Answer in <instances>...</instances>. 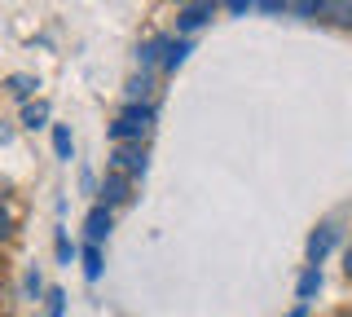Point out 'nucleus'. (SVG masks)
<instances>
[{"label": "nucleus", "instance_id": "obj_12", "mask_svg": "<svg viewBox=\"0 0 352 317\" xmlns=\"http://www.w3.org/2000/svg\"><path fill=\"white\" fill-rule=\"evenodd\" d=\"M150 93H154V75L150 71H141V75L128 80V102H150Z\"/></svg>", "mask_w": 352, "mask_h": 317}, {"label": "nucleus", "instance_id": "obj_16", "mask_svg": "<svg viewBox=\"0 0 352 317\" xmlns=\"http://www.w3.org/2000/svg\"><path fill=\"white\" fill-rule=\"evenodd\" d=\"M22 295H27V300H40V295H44V273L36 265H31L27 278H22Z\"/></svg>", "mask_w": 352, "mask_h": 317}, {"label": "nucleus", "instance_id": "obj_14", "mask_svg": "<svg viewBox=\"0 0 352 317\" xmlns=\"http://www.w3.org/2000/svg\"><path fill=\"white\" fill-rule=\"evenodd\" d=\"M22 124H27V128H44V124H49V102H27V106H22Z\"/></svg>", "mask_w": 352, "mask_h": 317}, {"label": "nucleus", "instance_id": "obj_7", "mask_svg": "<svg viewBox=\"0 0 352 317\" xmlns=\"http://www.w3.org/2000/svg\"><path fill=\"white\" fill-rule=\"evenodd\" d=\"M322 287H326V278H322V265H304L300 282H295V300H300V304H313L317 295H322Z\"/></svg>", "mask_w": 352, "mask_h": 317}, {"label": "nucleus", "instance_id": "obj_22", "mask_svg": "<svg viewBox=\"0 0 352 317\" xmlns=\"http://www.w3.org/2000/svg\"><path fill=\"white\" fill-rule=\"evenodd\" d=\"M44 300H49V317H62V309H66V291L53 287L49 295H44Z\"/></svg>", "mask_w": 352, "mask_h": 317}, {"label": "nucleus", "instance_id": "obj_9", "mask_svg": "<svg viewBox=\"0 0 352 317\" xmlns=\"http://www.w3.org/2000/svg\"><path fill=\"white\" fill-rule=\"evenodd\" d=\"M322 23L339 27V31H352V0H326V14Z\"/></svg>", "mask_w": 352, "mask_h": 317}, {"label": "nucleus", "instance_id": "obj_28", "mask_svg": "<svg viewBox=\"0 0 352 317\" xmlns=\"http://www.w3.org/2000/svg\"><path fill=\"white\" fill-rule=\"evenodd\" d=\"M181 5H185V0H181Z\"/></svg>", "mask_w": 352, "mask_h": 317}, {"label": "nucleus", "instance_id": "obj_21", "mask_svg": "<svg viewBox=\"0 0 352 317\" xmlns=\"http://www.w3.org/2000/svg\"><path fill=\"white\" fill-rule=\"evenodd\" d=\"M220 9H225V14H234V18H242V14H251V9H256V0H220Z\"/></svg>", "mask_w": 352, "mask_h": 317}, {"label": "nucleus", "instance_id": "obj_4", "mask_svg": "<svg viewBox=\"0 0 352 317\" xmlns=\"http://www.w3.org/2000/svg\"><path fill=\"white\" fill-rule=\"evenodd\" d=\"M132 199V177L128 172H110V177L97 185V203H106L110 212H115L119 203H128Z\"/></svg>", "mask_w": 352, "mask_h": 317}, {"label": "nucleus", "instance_id": "obj_8", "mask_svg": "<svg viewBox=\"0 0 352 317\" xmlns=\"http://www.w3.org/2000/svg\"><path fill=\"white\" fill-rule=\"evenodd\" d=\"M194 53V40L190 36H176V40H168V49H163V62H159V71H176V67H185V58Z\"/></svg>", "mask_w": 352, "mask_h": 317}, {"label": "nucleus", "instance_id": "obj_17", "mask_svg": "<svg viewBox=\"0 0 352 317\" xmlns=\"http://www.w3.org/2000/svg\"><path fill=\"white\" fill-rule=\"evenodd\" d=\"M36 89H40V84L31 80V75H9V93H14L18 102H27V97L36 93Z\"/></svg>", "mask_w": 352, "mask_h": 317}, {"label": "nucleus", "instance_id": "obj_11", "mask_svg": "<svg viewBox=\"0 0 352 317\" xmlns=\"http://www.w3.org/2000/svg\"><path fill=\"white\" fill-rule=\"evenodd\" d=\"M80 260H84V278H88V282H97V278H102V265H106V256H102V243H84Z\"/></svg>", "mask_w": 352, "mask_h": 317}, {"label": "nucleus", "instance_id": "obj_29", "mask_svg": "<svg viewBox=\"0 0 352 317\" xmlns=\"http://www.w3.org/2000/svg\"><path fill=\"white\" fill-rule=\"evenodd\" d=\"M0 317H5V313H0Z\"/></svg>", "mask_w": 352, "mask_h": 317}, {"label": "nucleus", "instance_id": "obj_23", "mask_svg": "<svg viewBox=\"0 0 352 317\" xmlns=\"http://www.w3.org/2000/svg\"><path fill=\"white\" fill-rule=\"evenodd\" d=\"M80 190H84V194H97V177H93V172H88V168L80 172Z\"/></svg>", "mask_w": 352, "mask_h": 317}, {"label": "nucleus", "instance_id": "obj_1", "mask_svg": "<svg viewBox=\"0 0 352 317\" xmlns=\"http://www.w3.org/2000/svg\"><path fill=\"white\" fill-rule=\"evenodd\" d=\"M150 124H154V106H150V102H128L106 133H110V141H115V146H119V141H146Z\"/></svg>", "mask_w": 352, "mask_h": 317}, {"label": "nucleus", "instance_id": "obj_2", "mask_svg": "<svg viewBox=\"0 0 352 317\" xmlns=\"http://www.w3.org/2000/svg\"><path fill=\"white\" fill-rule=\"evenodd\" d=\"M146 141H119L110 150V172H128V177H141L146 172Z\"/></svg>", "mask_w": 352, "mask_h": 317}, {"label": "nucleus", "instance_id": "obj_24", "mask_svg": "<svg viewBox=\"0 0 352 317\" xmlns=\"http://www.w3.org/2000/svg\"><path fill=\"white\" fill-rule=\"evenodd\" d=\"M344 278H348V282H352V243H348V247H344Z\"/></svg>", "mask_w": 352, "mask_h": 317}, {"label": "nucleus", "instance_id": "obj_19", "mask_svg": "<svg viewBox=\"0 0 352 317\" xmlns=\"http://www.w3.org/2000/svg\"><path fill=\"white\" fill-rule=\"evenodd\" d=\"M256 9L269 14V18H278V14H291V0H256Z\"/></svg>", "mask_w": 352, "mask_h": 317}, {"label": "nucleus", "instance_id": "obj_6", "mask_svg": "<svg viewBox=\"0 0 352 317\" xmlns=\"http://www.w3.org/2000/svg\"><path fill=\"white\" fill-rule=\"evenodd\" d=\"M110 229H115V212H110L106 203H93V207H88V216H84V234H88V243H106Z\"/></svg>", "mask_w": 352, "mask_h": 317}, {"label": "nucleus", "instance_id": "obj_25", "mask_svg": "<svg viewBox=\"0 0 352 317\" xmlns=\"http://www.w3.org/2000/svg\"><path fill=\"white\" fill-rule=\"evenodd\" d=\"M286 317H308V304H295V309L286 313Z\"/></svg>", "mask_w": 352, "mask_h": 317}, {"label": "nucleus", "instance_id": "obj_13", "mask_svg": "<svg viewBox=\"0 0 352 317\" xmlns=\"http://www.w3.org/2000/svg\"><path fill=\"white\" fill-rule=\"evenodd\" d=\"M291 14L304 18V23H317L326 14V0H291Z\"/></svg>", "mask_w": 352, "mask_h": 317}, {"label": "nucleus", "instance_id": "obj_10", "mask_svg": "<svg viewBox=\"0 0 352 317\" xmlns=\"http://www.w3.org/2000/svg\"><path fill=\"white\" fill-rule=\"evenodd\" d=\"M163 49H168V36H150L146 45L137 49V62H141V67H146V71H154V67H159V62H163Z\"/></svg>", "mask_w": 352, "mask_h": 317}, {"label": "nucleus", "instance_id": "obj_5", "mask_svg": "<svg viewBox=\"0 0 352 317\" xmlns=\"http://www.w3.org/2000/svg\"><path fill=\"white\" fill-rule=\"evenodd\" d=\"M335 243H339V229L330 225V221H326V225H317L313 234H308V247H304V251H308V265H322L330 251H335Z\"/></svg>", "mask_w": 352, "mask_h": 317}, {"label": "nucleus", "instance_id": "obj_3", "mask_svg": "<svg viewBox=\"0 0 352 317\" xmlns=\"http://www.w3.org/2000/svg\"><path fill=\"white\" fill-rule=\"evenodd\" d=\"M216 9H220V0H185L181 14H176V36H194L198 27L212 23Z\"/></svg>", "mask_w": 352, "mask_h": 317}, {"label": "nucleus", "instance_id": "obj_26", "mask_svg": "<svg viewBox=\"0 0 352 317\" xmlns=\"http://www.w3.org/2000/svg\"><path fill=\"white\" fill-rule=\"evenodd\" d=\"M330 317H352V309H335V313H330Z\"/></svg>", "mask_w": 352, "mask_h": 317}, {"label": "nucleus", "instance_id": "obj_18", "mask_svg": "<svg viewBox=\"0 0 352 317\" xmlns=\"http://www.w3.org/2000/svg\"><path fill=\"white\" fill-rule=\"evenodd\" d=\"M53 251H58V260H62V265H71V260H75V243L62 234V229H58V238H53Z\"/></svg>", "mask_w": 352, "mask_h": 317}, {"label": "nucleus", "instance_id": "obj_20", "mask_svg": "<svg viewBox=\"0 0 352 317\" xmlns=\"http://www.w3.org/2000/svg\"><path fill=\"white\" fill-rule=\"evenodd\" d=\"M9 238H14V212H9V207L0 203V247H5Z\"/></svg>", "mask_w": 352, "mask_h": 317}, {"label": "nucleus", "instance_id": "obj_15", "mask_svg": "<svg viewBox=\"0 0 352 317\" xmlns=\"http://www.w3.org/2000/svg\"><path fill=\"white\" fill-rule=\"evenodd\" d=\"M53 150H58V159H71L75 155V137H71V128H66V124L53 128Z\"/></svg>", "mask_w": 352, "mask_h": 317}, {"label": "nucleus", "instance_id": "obj_27", "mask_svg": "<svg viewBox=\"0 0 352 317\" xmlns=\"http://www.w3.org/2000/svg\"><path fill=\"white\" fill-rule=\"evenodd\" d=\"M0 269H5V256H0Z\"/></svg>", "mask_w": 352, "mask_h": 317}]
</instances>
